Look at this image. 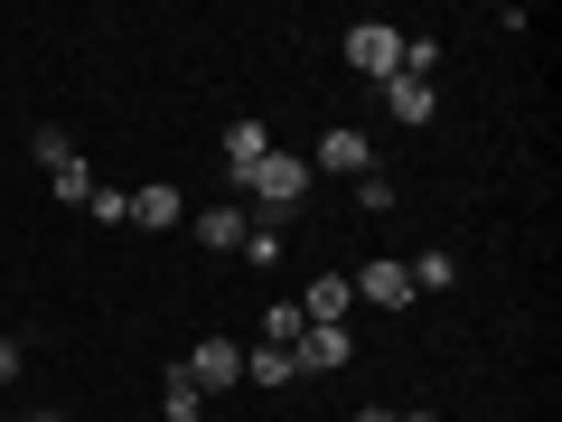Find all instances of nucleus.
Returning a JSON list of instances; mask_svg holds the SVG:
<instances>
[{
    "label": "nucleus",
    "instance_id": "2eb2a0df",
    "mask_svg": "<svg viewBox=\"0 0 562 422\" xmlns=\"http://www.w3.org/2000/svg\"><path fill=\"white\" fill-rule=\"evenodd\" d=\"M301 301H272V310H262V320H254V338H272V347H291V338H301Z\"/></svg>",
    "mask_w": 562,
    "mask_h": 422
},
{
    "label": "nucleus",
    "instance_id": "f3484780",
    "mask_svg": "<svg viewBox=\"0 0 562 422\" xmlns=\"http://www.w3.org/2000/svg\"><path fill=\"white\" fill-rule=\"evenodd\" d=\"M244 263H281V216H254V225H244Z\"/></svg>",
    "mask_w": 562,
    "mask_h": 422
},
{
    "label": "nucleus",
    "instance_id": "423d86ee",
    "mask_svg": "<svg viewBox=\"0 0 562 422\" xmlns=\"http://www.w3.org/2000/svg\"><path fill=\"white\" fill-rule=\"evenodd\" d=\"M319 169H338V179H366V169H375V151H366V132H319V160H310V179H319Z\"/></svg>",
    "mask_w": 562,
    "mask_h": 422
},
{
    "label": "nucleus",
    "instance_id": "aec40b11",
    "mask_svg": "<svg viewBox=\"0 0 562 422\" xmlns=\"http://www.w3.org/2000/svg\"><path fill=\"white\" fill-rule=\"evenodd\" d=\"M132 216V188H94V225H122Z\"/></svg>",
    "mask_w": 562,
    "mask_h": 422
},
{
    "label": "nucleus",
    "instance_id": "6e6552de",
    "mask_svg": "<svg viewBox=\"0 0 562 422\" xmlns=\"http://www.w3.org/2000/svg\"><path fill=\"white\" fill-rule=\"evenodd\" d=\"M188 207H179V179H150V188H132V216L122 225H140V235H160V225H179Z\"/></svg>",
    "mask_w": 562,
    "mask_h": 422
},
{
    "label": "nucleus",
    "instance_id": "f257e3e1",
    "mask_svg": "<svg viewBox=\"0 0 562 422\" xmlns=\"http://www.w3.org/2000/svg\"><path fill=\"white\" fill-rule=\"evenodd\" d=\"M235 188L262 207V216H291V207H301V188H310V160H301V151H272V160H254Z\"/></svg>",
    "mask_w": 562,
    "mask_h": 422
},
{
    "label": "nucleus",
    "instance_id": "0eeeda50",
    "mask_svg": "<svg viewBox=\"0 0 562 422\" xmlns=\"http://www.w3.org/2000/svg\"><path fill=\"white\" fill-rule=\"evenodd\" d=\"M347 310H357V291H347V273H319V281L301 291V320H310V329H347Z\"/></svg>",
    "mask_w": 562,
    "mask_h": 422
},
{
    "label": "nucleus",
    "instance_id": "b1692460",
    "mask_svg": "<svg viewBox=\"0 0 562 422\" xmlns=\"http://www.w3.org/2000/svg\"><path fill=\"white\" fill-rule=\"evenodd\" d=\"M394 422H441V413H394Z\"/></svg>",
    "mask_w": 562,
    "mask_h": 422
},
{
    "label": "nucleus",
    "instance_id": "f03ea898",
    "mask_svg": "<svg viewBox=\"0 0 562 422\" xmlns=\"http://www.w3.org/2000/svg\"><path fill=\"white\" fill-rule=\"evenodd\" d=\"M347 66H357V76H403V29H384V20H357L347 29Z\"/></svg>",
    "mask_w": 562,
    "mask_h": 422
},
{
    "label": "nucleus",
    "instance_id": "9d476101",
    "mask_svg": "<svg viewBox=\"0 0 562 422\" xmlns=\"http://www.w3.org/2000/svg\"><path fill=\"white\" fill-rule=\"evenodd\" d=\"M225 160H235V179H244L254 160H272V132H262L254 113H244V122H225Z\"/></svg>",
    "mask_w": 562,
    "mask_h": 422
},
{
    "label": "nucleus",
    "instance_id": "a211bd4d",
    "mask_svg": "<svg viewBox=\"0 0 562 422\" xmlns=\"http://www.w3.org/2000/svg\"><path fill=\"white\" fill-rule=\"evenodd\" d=\"M29 151H38V169H66V160H76V141H66L57 122H38V132H29Z\"/></svg>",
    "mask_w": 562,
    "mask_h": 422
},
{
    "label": "nucleus",
    "instance_id": "1a4fd4ad",
    "mask_svg": "<svg viewBox=\"0 0 562 422\" xmlns=\"http://www.w3.org/2000/svg\"><path fill=\"white\" fill-rule=\"evenodd\" d=\"M384 113H394L403 132H422V122L441 113V95H431V85H422V76H384Z\"/></svg>",
    "mask_w": 562,
    "mask_h": 422
},
{
    "label": "nucleus",
    "instance_id": "dca6fc26",
    "mask_svg": "<svg viewBox=\"0 0 562 422\" xmlns=\"http://www.w3.org/2000/svg\"><path fill=\"white\" fill-rule=\"evenodd\" d=\"M403 273H413V291H450V281H460V263H450V254H413Z\"/></svg>",
    "mask_w": 562,
    "mask_h": 422
},
{
    "label": "nucleus",
    "instance_id": "20e7f679",
    "mask_svg": "<svg viewBox=\"0 0 562 422\" xmlns=\"http://www.w3.org/2000/svg\"><path fill=\"white\" fill-rule=\"evenodd\" d=\"M347 291H357V301H375V310H403V301H413V273H403L394 254H375V263H357V273H347Z\"/></svg>",
    "mask_w": 562,
    "mask_h": 422
},
{
    "label": "nucleus",
    "instance_id": "f8f14e48",
    "mask_svg": "<svg viewBox=\"0 0 562 422\" xmlns=\"http://www.w3.org/2000/svg\"><path fill=\"white\" fill-rule=\"evenodd\" d=\"M244 376H254V385H291V376H301V366H291V347L254 338V347H244Z\"/></svg>",
    "mask_w": 562,
    "mask_h": 422
},
{
    "label": "nucleus",
    "instance_id": "7ed1b4c3",
    "mask_svg": "<svg viewBox=\"0 0 562 422\" xmlns=\"http://www.w3.org/2000/svg\"><path fill=\"white\" fill-rule=\"evenodd\" d=\"M179 366H188V385H198V395H235V385H244V347H235V338H198Z\"/></svg>",
    "mask_w": 562,
    "mask_h": 422
},
{
    "label": "nucleus",
    "instance_id": "4be33fe9",
    "mask_svg": "<svg viewBox=\"0 0 562 422\" xmlns=\"http://www.w3.org/2000/svg\"><path fill=\"white\" fill-rule=\"evenodd\" d=\"M10 376H20V338H0V385H10Z\"/></svg>",
    "mask_w": 562,
    "mask_h": 422
},
{
    "label": "nucleus",
    "instance_id": "6ab92c4d",
    "mask_svg": "<svg viewBox=\"0 0 562 422\" xmlns=\"http://www.w3.org/2000/svg\"><path fill=\"white\" fill-rule=\"evenodd\" d=\"M431 66H441V47H431V38H403V76L431 85Z\"/></svg>",
    "mask_w": 562,
    "mask_h": 422
},
{
    "label": "nucleus",
    "instance_id": "393cba45",
    "mask_svg": "<svg viewBox=\"0 0 562 422\" xmlns=\"http://www.w3.org/2000/svg\"><path fill=\"white\" fill-rule=\"evenodd\" d=\"M29 422H66V413H29Z\"/></svg>",
    "mask_w": 562,
    "mask_h": 422
},
{
    "label": "nucleus",
    "instance_id": "412c9836",
    "mask_svg": "<svg viewBox=\"0 0 562 422\" xmlns=\"http://www.w3.org/2000/svg\"><path fill=\"white\" fill-rule=\"evenodd\" d=\"M357 207H375V216H384V207H394V179H384V169H366V179H357Z\"/></svg>",
    "mask_w": 562,
    "mask_h": 422
},
{
    "label": "nucleus",
    "instance_id": "9b49d317",
    "mask_svg": "<svg viewBox=\"0 0 562 422\" xmlns=\"http://www.w3.org/2000/svg\"><path fill=\"white\" fill-rule=\"evenodd\" d=\"M244 225H254L244 207H206V216H198V244H206V254H235V244H244Z\"/></svg>",
    "mask_w": 562,
    "mask_h": 422
},
{
    "label": "nucleus",
    "instance_id": "4468645a",
    "mask_svg": "<svg viewBox=\"0 0 562 422\" xmlns=\"http://www.w3.org/2000/svg\"><path fill=\"white\" fill-rule=\"evenodd\" d=\"M160 413H169V422H198V413H206V395L188 385V366H169V385H160Z\"/></svg>",
    "mask_w": 562,
    "mask_h": 422
},
{
    "label": "nucleus",
    "instance_id": "39448f33",
    "mask_svg": "<svg viewBox=\"0 0 562 422\" xmlns=\"http://www.w3.org/2000/svg\"><path fill=\"white\" fill-rule=\"evenodd\" d=\"M347 357H357L347 329H301V338H291V366H301V376H338Z\"/></svg>",
    "mask_w": 562,
    "mask_h": 422
},
{
    "label": "nucleus",
    "instance_id": "ddd939ff",
    "mask_svg": "<svg viewBox=\"0 0 562 422\" xmlns=\"http://www.w3.org/2000/svg\"><path fill=\"white\" fill-rule=\"evenodd\" d=\"M47 188H57L66 207H94V160H85V151H76V160H66V169H47Z\"/></svg>",
    "mask_w": 562,
    "mask_h": 422
},
{
    "label": "nucleus",
    "instance_id": "5701e85b",
    "mask_svg": "<svg viewBox=\"0 0 562 422\" xmlns=\"http://www.w3.org/2000/svg\"><path fill=\"white\" fill-rule=\"evenodd\" d=\"M357 422H394V403H366V413H357Z\"/></svg>",
    "mask_w": 562,
    "mask_h": 422
}]
</instances>
